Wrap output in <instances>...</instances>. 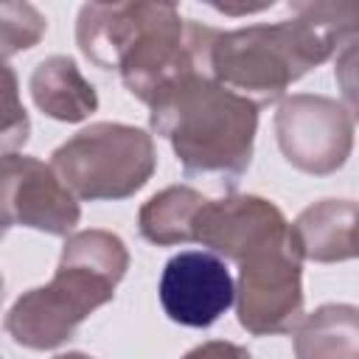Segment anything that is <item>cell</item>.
I'll return each instance as SVG.
<instances>
[{
	"label": "cell",
	"mask_w": 359,
	"mask_h": 359,
	"mask_svg": "<svg viewBox=\"0 0 359 359\" xmlns=\"http://www.w3.org/2000/svg\"><path fill=\"white\" fill-rule=\"evenodd\" d=\"M213 34L168 3H90L76 25L81 53L104 70H121L126 90L146 104L185 76H208Z\"/></svg>",
	"instance_id": "6da1fadb"
},
{
	"label": "cell",
	"mask_w": 359,
	"mask_h": 359,
	"mask_svg": "<svg viewBox=\"0 0 359 359\" xmlns=\"http://www.w3.org/2000/svg\"><path fill=\"white\" fill-rule=\"evenodd\" d=\"M356 20V3H297L292 20L216 31L208 50V76L255 107L269 104L342 42H351Z\"/></svg>",
	"instance_id": "7a4b0ae2"
},
{
	"label": "cell",
	"mask_w": 359,
	"mask_h": 359,
	"mask_svg": "<svg viewBox=\"0 0 359 359\" xmlns=\"http://www.w3.org/2000/svg\"><path fill=\"white\" fill-rule=\"evenodd\" d=\"M149 107L151 129L171 140L188 177L233 185L247 171L258 126L252 101L194 73L165 87Z\"/></svg>",
	"instance_id": "3957f363"
},
{
	"label": "cell",
	"mask_w": 359,
	"mask_h": 359,
	"mask_svg": "<svg viewBox=\"0 0 359 359\" xmlns=\"http://www.w3.org/2000/svg\"><path fill=\"white\" fill-rule=\"evenodd\" d=\"M154 143L126 123H93L53 151L50 168L76 199H123L154 171Z\"/></svg>",
	"instance_id": "277c9868"
},
{
	"label": "cell",
	"mask_w": 359,
	"mask_h": 359,
	"mask_svg": "<svg viewBox=\"0 0 359 359\" xmlns=\"http://www.w3.org/2000/svg\"><path fill=\"white\" fill-rule=\"evenodd\" d=\"M118 280L62 255L48 286L25 292L6 317V331L14 342L48 351L73 337L79 323L98 306L109 303Z\"/></svg>",
	"instance_id": "5b68a950"
},
{
	"label": "cell",
	"mask_w": 359,
	"mask_h": 359,
	"mask_svg": "<svg viewBox=\"0 0 359 359\" xmlns=\"http://www.w3.org/2000/svg\"><path fill=\"white\" fill-rule=\"evenodd\" d=\"M300 261L292 224L238 261V323L250 334H289L303 320Z\"/></svg>",
	"instance_id": "8992f818"
},
{
	"label": "cell",
	"mask_w": 359,
	"mask_h": 359,
	"mask_svg": "<svg viewBox=\"0 0 359 359\" xmlns=\"http://www.w3.org/2000/svg\"><path fill=\"white\" fill-rule=\"evenodd\" d=\"M275 132L292 165L309 174H328L351 154L353 112L323 95H292L278 107Z\"/></svg>",
	"instance_id": "52a82bcc"
},
{
	"label": "cell",
	"mask_w": 359,
	"mask_h": 359,
	"mask_svg": "<svg viewBox=\"0 0 359 359\" xmlns=\"http://www.w3.org/2000/svg\"><path fill=\"white\" fill-rule=\"evenodd\" d=\"M81 210L50 165L36 157H0V230L11 224L65 236L76 227Z\"/></svg>",
	"instance_id": "ba28073f"
},
{
	"label": "cell",
	"mask_w": 359,
	"mask_h": 359,
	"mask_svg": "<svg viewBox=\"0 0 359 359\" xmlns=\"http://www.w3.org/2000/svg\"><path fill=\"white\" fill-rule=\"evenodd\" d=\"M233 300V278L219 255L191 250L168 258L160 278V303L174 323L205 328L216 323Z\"/></svg>",
	"instance_id": "9c48e42d"
},
{
	"label": "cell",
	"mask_w": 359,
	"mask_h": 359,
	"mask_svg": "<svg viewBox=\"0 0 359 359\" xmlns=\"http://www.w3.org/2000/svg\"><path fill=\"white\" fill-rule=\"evenodd\" d=\"M289 227L283 213L261 196H227L205 199L194 216L191 241L210 247L213 252L244 261L252 250L272 241Z\"/></svg>",
	"instance_id": "30bf717a"
},
{
	"label": "cell",
	"mask_w": 359,
	"mask_h": 359,
	"mask_svg": "<svg viewBox=\"0 0 359 359\" xmlns=\"http://www.w3.org/2000/svg\"><path fill=\"white\" fill-rule=\"evenodd\" d=\"M303 258L345 261L356 255V205L351 199H325L306 208L292 224Z\"/></svg>",
	"instance_id": "8fae6325"
},
{
	"label": "cell",
	"mask_w": 359,
	"mask_h": 359,
	"mask_svg": "<svg viewBox=\"0 0 359 359\" xmlns=\"http://www.w3.org/2000/svg\"><path fill=\"white\" fill-rule=\"evenodd\" d=\"M31 95L45 115L67 123L84 121L98 107L93 84L67 56H48L36 65V70L31 73Z\"/></svg>",
	"instance_id": "7c38bea8"
},
{
	"label": "cell",
	"mask_w": 359,
	"mask_h": 359,
	"mask_svg": "<svg viewBox=\"0 0 359 359\" xmlns=\"http://www.w3.org/2000/svg\"><path fill=\"white\" fill-rule=\"evenodd\" d=\"M294 328L297 359H359V323L353 306H323Z\"/></svg>",
	"instance_id": "4fadbf2b"
},
{
	"label": "cell",
	"mask_w": 359,
	"mask_h": 359,
	"mask_svg": "<svg viewBox=\"0 0 359 359\" xmlns=\"http://www.w3.org/2000/svg\"><path fill=\"white\" fill-rule=\"evenodd\" d=\"M205 196L188 185H171L154 194L140 208V233L151 244H182L191 241L194 216L202 208Z\"/></svg>",
	"instance_id": "5bb4252c"
},
{
	"label": "cell",
	"mask_w": 359,
	"mask_h": 359,
	"mask_svg": "<svg viewBox=\"0 0 359 359\" xmlns=\"http://www.w3.org/2000/svg\"><path fill=\"white\" fill-rule=\"evenodd\" d=\"M45 17L28 3H0V59L25 50L45 34Z\"/></svg>",
	"instance_id": "9a60e30c"
},
{
	"label": "cell",
	"mask_w": 359,
	"mask_h": 359,
	"mask_svg": "<svg viewBox=\"0 0 359 359\" xmlns=\"http://www.w3.org/2000/svg\"><path fill=\"white\" fill-rule=\"evenodd\" d=\"M28 112L20 101L17 76L14 70L0 59V157L6 151L20 149L28 140Z\"/></svg>",
	"instance_id": "2e32d148"
},
{
	"label": "cell",
	"mask_w": 359,
	"mask_h": 359,
	"mask_svg": "<svg viewBox=\"0 0 359 359\" xmlns=\"http://www.w3.org/2000/svg\"><path fill=\"white\" fill-rule=\"evenodd\" d=\"M182 359H252L247 348L233 342H205L194 351H188Z\"/></svg>",
	"instance_id": "e0dca14e"
},
{
	"label": "cell",
	"mask_w": 359,
	"mask_h": 359,
	"mask_svg": "<svg viewBox=\"0 0 359 359\" xmlns=\"http://www.w3.org/2000/svg\"><path fill=\"white\" fill-rule=\"evenodd\" d=\"M56 359H93V356H84V353H62Z\"/></svg>",
	"instance_id": "ac0fdd59"
},
{
	"label": "cell",
	"mask_w": 359,
	"mask_h": 359,
	"mask_svg": "<svg viewBox=\"0 0 359 359\" xmlns=\"http://www.w3.org/2000/svg\"><path fill=\"white\" fill-rule=\"evenodd\" d=\"M0 297H3V278H0Z\"/></svg>",
	"instance_id": "d6986e66"
},
{
	"label": "cell",
	"mask_w": 359,
	"mask_h": 359,
	"mask_svg": "<svg viewBox=\"0 0 359 359\" xmlns=\"http://www.w3.org/2000/svg\"><path fill=\"white\" fill-rule=\"evenodd\" d=\"M3 233H6V230H0V238H3Z\"/></svg>",
	"instance_id": "ffe728a7"
}]
</instances>
